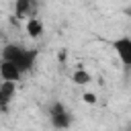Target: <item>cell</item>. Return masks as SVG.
<instances>
[{"instance_id":"cell-9","label":"cell","mask_w":131,"mask_h":131,"mask_svg":"<svg viewBox=\"0 0 131 131\" xmlns=\"http://www.w3.org/2000/svg\"><path fill=\"white\" fill-rule=\"evenodd\" d=\"M82 98H84V100H86L88 104H94V102H96V96H94V94H90V92H86V94H84Z\"/></svg>"},{"instance_id":"cell-6","label":"cell","mask_w":131,"mask_h":131,"mask_svg":"<svg viewBox=\"0 0 131 131\" xmlns=\"http://www.w3.org/2000/svg\"><path fill=\"white\" fill-rule=\"evenodd\" d=\"M14 90H16L14 82L0 80V111H8V104H10L12 96H14Z\"/></svg>"},{"instance_id":"cell-4","label":"cell","mask_w":131,"mask_h":131,"mask_svg":"<svg viewBox=\"0 0 131 131\" xmlns=\"http://www.w3.org/2000/svg\"><path fill=\"white\" fill-rule=\"evenodd\" d=\"M37 10H39V0H16L14 4L16 18H33L37 16Z\"/></svg>"},{"instance_id":"cell-3","label":"cell","mask_w":131,"mask_h":131,"mask_svg":"<svg viewBox=\"0 0 131 131\" xmlns=\"http://www.w3.org/2000/svg\"><path fill=\"white\" fill-rule=\"evenodd\" d=\"M113 47H115V53L119 55L121 63H123L125 68H129V66H131V37H129V35H123V37L115 39Z\"/></svg>"},{"instance_id":"cell-1","label":"cell","mask_w":131,"mask_h":131,"mask_svg":"<svg viewBox=\"0 0 131 131\" xmlns=\"http://www.w3.org/2000/svg\"><path fill=\"white\" fill-rule=\"evenodd\" d=\"M2 59L14 63L23 74H27V72L33 70V66H35L37 51H35V49H27V47L16 45V43H6V45L2 47Z\"/></svg>"},{"instance_id":"cell-2","label":"cell","mask_w":131,"mask_h":131,"mask_svg":"<svg viewBox=\"0 0 131 131\" xmlns=\"http://www.w3.org/2000/svg\"><path fill=\"white\" fill-rule=\"evenodd\" d=\"M49 121H51V125H53L55 129L66 131V129H70V125H72V113H70V108H68L63 102L55 100V102L49 104Z\"/></svg>"},{"instance_id":"cell-7","label":"cell","mask_w":131,"mask_h":131,"mask_svg":"<svg viewBox=\"0 0 131 131\" xmlns=\"http://www.w3.org/2000/svg\"><path fill=\"white\" fill-rule=\"evenodd\" d=\"M27 33H29V37H33V39H39V37L43 35V23H41L37 16L27 18Z\"/></svg>"},{"instance_id":"cell-8","label":"cell","mask_w":131,"mask_h":131,"mask_svg":"<svg viewBox=\"0 0 131 131\" xmlns=\"http://www.w3.org/2000/svg\"><path fill=\"white\" fill-rule=\"evenodd\" d=\"M72 80H74V84L84 86V84H88V82H90V74H88L86 70H76V72L72 74Z\"/></svg>"},{"instance_id":"cell-5","label":"cell","mask_w":131,"mask_h":131,"mask_svg":"<svg viewBox=\"0 0 131 131\" xmlns=\"http://www.w3.org/2000/svg\"><path fill=\"white\" fill-rule=\"evenodd\" d=\"M23 78V72L14 66V63H10V61H6V59H0V80H6V82H18Z\"/></svg>"}]
</instances>
